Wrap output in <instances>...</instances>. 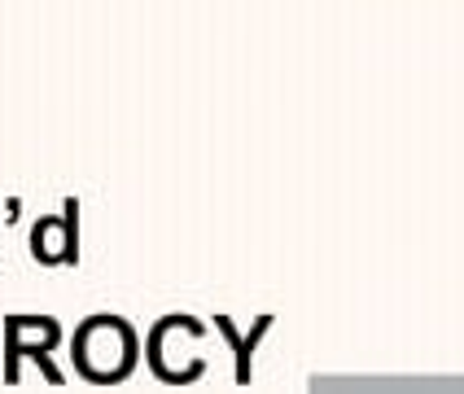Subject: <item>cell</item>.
Listing matches in <instances>:
<instances>
[{
    "label": "cell",
    "instance_id": "1",
    "mask_svg": "<svg viewBox=\"0 0 464 394\" xmlns=\"http://www.w3.org/2000/svg\"><path fill=\"white\" fill-rule=\"evenodd\" d=\"M140 360V333L131 329V320L114 312L83 315L79 329L71 333V364L83 381L92 386H114L128 381Z\"/></svg>",
    "mask_w": 464,
    "mask_h": 394
},
{
    "label": "cell",
    "instance_id": "3",
    "mask_svg": "<svg viewBox=\"0 0 464 394\" xmlns=\"http://www.w3.org/2000/svg\"><path fill=\"white\" fill-rule=\"evenodd\" d=\"M31 255L44 267H71L79 259V202L66 197L62 215H40L31 228Z\"/></svg>",
    "mask_w": 464,
    "mask_h": 394
},
{
    "label": "cell",
    "instance_id": "2",
    "mask_svg": "<svg viewBox=\"0 0 464 394\" xmlns=\"http://www.w3.org/2000/svg\"><path fill=\"white\" fill-rule=\"evenodd\" d=\"M57 341H62V324L53 315H5V381H18L23 360H35L40 372L62 386V368L49 355Z\"/></svg>",
    "mask_w": 464,
    "mask_h": 394
}]
</instances>
